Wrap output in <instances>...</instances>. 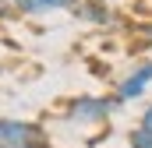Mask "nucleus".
Here are the masks:
<instances>
[{
	"label": "nucleus",
	"instance_id": "nucleus-7",
	"mask_svg": "<svg viewBox=\"0 0 152 148\" xmlns=\"http://www.w3.org/2000/svg\"><path fill=\"white\" fill-rule=\"evenodd\" d=\"M142 127H145V123H142Z\"/></svg>",
	"mask_w": 152,
	"mask_h": 148
},
{
	"label": "nucleus",
	"instance_id": "nucleus-2",
	"mask_svg": "<svg viewBox=\"0 0 152 148\" xmlns=\"http://www.w3.org/2000/svg\"><path fill=\"white\" fill-rule=\"evenodd\" d=\"M117 99H103V95H85V99H75L71 110H67V120L71 123H103L110 113H113Z\"/></svg>",
	"mask_w": 152,
	"mask_h": 148
},
{
	"label": "nucleus",
	"instance_id": "nucleus-4",
	"mask_svg": "<svg viewBox=\"0 0 152 148\" xmlns=\"http://www.w3.org/2000/svg\"><path fill=\"white\" fill-rule=\"evenodd\" d=\"M14 7L21 14H42V11H64V7H78V0H14Z\"/></svg>",
	"mask_w": 152,
	"mask_h": 148
},
{
	"label": "nucleus",
	"instance_id": "nucleus-3",
	"mask_svg": "<svg viewBox=\"0 0 152 148\" xmlns=\"http://www.w3.org/2000/svg\"><path fill=\"white\" fill-rule=\"evenodd\" d=\"M149 85H152V60H142L134 71L117 85V95H113V99H117V102H131V99H138Z\"/></svg>",
	"mask_w": 152,
	"mask_h": 148
},
{
	"label": "nucleus",
	"instance_id": "nucleus-1",
	"mask_svg": "<svg viewBox=\"0 0 152 148\" xmlns=\"http://www.w3.org/2000/svg\"><path fill=\"white\" fill-rule=\"evenodd\" d=\"M0 148H50L39 123L25 120H0Z\"/></svg>",
	"mask_w": 152,
	"mask_h": 148
},
{
	"label": "nucleus",
	"instance_id": "nucleus-6",
	"mask_svg": "<svg viewBox=\"0 0 152 148\" xmlns=\"http://www.w3.org/2000/svg\"><path fill=\"white\" fill-rule=\"evenodd\" d=\"M142 123H145V127H152V102L145 106V113H142Z\"/></svg>",
	"mask_w": 152,
	"mask_h": 148
},
{
	"label": "nucleus",
	"instance_id": "nucleus-5",
	"mask_svg": "<svg viewBox=\"0 0 152 148\" xmlns=\"http://www.w3.org/2000/svg\"><path fill=\"white\" fill-rule=\"evenodd\" d=\"M75 14L81 18V21H110V11L103 7V4H96V0H78V7H75Z\"/></svg>",
	"mask_w": 152,
	"mask_h": 148
}]
</instances>
